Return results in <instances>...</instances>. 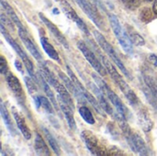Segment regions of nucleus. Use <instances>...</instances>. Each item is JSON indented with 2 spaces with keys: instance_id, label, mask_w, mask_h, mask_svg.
Instances as JSON below:
<instances>
[{
  "instance_id": "f257e3e1",
  "label": "nucleus",
  "mask_w": 157,
  "mask_h": 156,
  "mask_svg": "<svg viewBox=\"0 0 157 156\" xmlns=\"http://www.w3.org/2000/svg\"><path fill=\"white\" fill-rule=\"evenodd\" d=\"M92 76L96 82V84L98 86V87L102 90V92L105 94V96L108 97L109 100H110V102L113 104V106L117 108V110L119 112H121L127 120L130 118L131 113L129 111V109L126 108V106L123 104V102L121 100V98L118 97V95L109 86V85L101 78L99 77L98 74H96L95 73L92 74Z\"/></svg>"
},
{
  "instance_id": "f03ea898",
  "label": "nucleus",
  "mask_w": 157,
  "mask_h": 156,
  "mask_svg": "<svg viewBox=\"0 0 157 156\" xmlns=\"http://www.w3.org/2000/svg\"><path fill=\"white\" fill-rule=\"evenodd\" d=\"M94 37L98 42V44L100 46V48L108 54V56L113 61L114 63H116V65L120 68V70L125 74L126 77H128L129 79H132V75L129 73V71L127 70V68L125 67L124 63H122V61L120 59V57L118 56L117 52L115 51V50L113 49V47L109 44V42L106 40V38L98 30H94L93 31Z\"/></svg>"
},
{
  "instance_id": "7ed1b4c3",
  "label": "nucleus",
  "mask_w": 157,
  "mask_h": 156,
  "mask_svg": "<svg viewBox=\"0 0 157 156\" xmlns=\"http://www.w3.org/2000/svg\"><path fill=\"white\" fill-rule=\"evenodd\" d=\"M109 22H110V25H111V28H112V30L116 36V38L118 39L121 46L122 47L123 51L129 54V55H132L133 53V48H132V41L130 38V36H128L127 32L122 29L120 21H119V18L113 15V14H109Z\"/></svg>"
},
{
  "instance_id": "20e7f679",
  "label": "nucleus",
  "mask_w": 157,
  "mask_h": 156,
  "mask_svg": "<svg viewBox=\"0 0 157 156\" xmlns=\"http://www.w3.org/2000/svg\"><path fill=\"white\" fill-rule=\"evenodd\" d=\"M0 31H1L2 35L4 36V38L6 39V40L10 44V46L14 49V51L17 52V54L21 58V60H22V62H23V63H24L27 71L30 74V76L35 79L36 76H35V74H34V66H33V63H32L31 60L27 55V53L21 49V47L17 44V42L9 35V33L7 32V29L2 24L0 25Z\"/></svg>"
},
{
  "instance_id": "39448f33",
  "label": "nucleus",
  "mask_w": 157,
  "mask_h": 156,
  "mask_svg": "<svg viewBox=\"0 0 157 156\" xmlns=\"http://www.w3.org/2000/svg\"><path fill=\"white\" fill-rule=\"evenodd\" d=\"M66 69H67V73H68V75H69V77L71 78V80L73 81V83L75 84V87H76V89L80 92V94L83 96V97L87 101V102H89V104L94 108V109L99 114V115H101V116H105L104 115V109L102 108V107L100 106V104H99V102L96 99V97L90 93V92H88L86 88H85V86L81 84V82L79 81V79L77 78V76L74 74V72L72 71V69L67 65L66 66Z\"/></svg>"
},
{
  "instance_id": "423d86ee",
  "label": "nucleus",
  "mask_w": 157,
  "mask_h": 156,
  "mask_svg": "<svg viewBox=\"0 0 157 156\" xmlns=\"http://www.w3.org/2000/svg\"><path fill=\"white\" fill-rule=\"evenodd\" d=\"M77 47L80 50V51L84 54L85 58L92 66V68L101 76H105L107 74V70L101 63V61H99L97 55L91 51V49L83 40H79L77 42Z\"/></svg>"
},
{
  "instance_id": "0eeeda50",
  "label": "nucleus",
  "mask_w": 157,
  "mask_h": 156,
  "mask_svg": "<svg viewBox=\"0 0 157 156\" xmlns=\"http://www.w3.org/2000/svg\"><path fill=\"white\" fill-rule=\"evenodd\" d=\"M81 138L86 143V148L94 155H108L107 150L100 145L97 136L90 131H83L81 133Z\"/></svg>"
},
{
  "instance_id": "6e6552de",
  "label": "nucleus",
  "mask_w": 157,
  "mask_h": 156,
  "mask_svg": "<svg viewBox=\"0 0 157 156\" xmlns=\"http://www.w3.org/2000/svg\"><path fill=\"white\" fill-rule=\"evenodd\" d=\"M79 6L83 9V11L87 15V17L100 29H104V22L103 19L98 13L97 6L92 3L90 0H75Z\"/></svg>"
},
{
  "instance_id": "1a4fd4ad",
  "label": "nucleus",
  "mask_w": 157,
  "mask_h": 156,
  "mask_svg": "<svg viewBox=\"0 0 157 156\" xmlns=\"http://www.w3.org/2000/svg\"><path fill=\"white\" fill-rule=\"evenodd\" d=\"M5 76H6V83L8 85V87L13 92V94H14L15 97L17 98V102L19 103V105L21 107H23L25 108L26 97H25V94H24V91H23V88L21 86V84H20L19 80L17 78V76H15L9 71L5 74Z\"/></svg>"
},
{
  "instance_id": "9d476101",
  "label": "nucleus",
  "mask_w": 157,
  "mask_h": 156,
  "mask_svg": "<svg viewBox=\"0 0 157 156\" xmlns=\"http://www.w3.org/2000/svg\"><path fill=\"white\" fill-rule=\"evenodd\" d=\"M61 6L63 10V12L65 13V15L72 20L74 21L77 27L86 35H89V30L88 28L86 27V23L78 17V15L76 14V12L74 10V8L70 6V4L66 1V0H61Z\"/></svg>"
},
{
  "instance_id": "9b49d317",
  "label": "nucleus",
  "mask_w": 157,
  "mask_h": 156,
  "mask_svg": "<svg viewBox=\"0 0 157 156\" xmlns=\"http://www.w3.org/2000/svg\"><path fill=\"white\" fill-rule=\"evenodd\" d=\"M126 139H127V142H128L131 149L135 154H138L140 155H147L148 154V148L146 146V143L138 133H132V135Z\"/></svg>"
},
{
  "instance_id": "f8f14e48",
  "label": "nucleus",
  "mask_w": 157,
  "mask_h": 156,
  "mask_svg": "<svg viewBox=\"0 0 157 156\" xmlns=\"http://www.w3.org/2000/svg\"><path fill=\"white\" fill-rule=\"evenodd\" d=\"M18 35L19 38L21 39L22 42L24 43V45L26 46V48L29 51V52L31 53V55L38 61H40L42 59V56L40 52V51L38 50L37 46L35 45V43L33 42V40L30 39L29 33L27 32L26 29H18Z\"/></svg>"
},
{
  "instance_id": "ddd939ff",
  "label": "nucleus",
  "mask_w": 157,
  "mask_h": 156,
  "mask_svg": "<svg viewBox=\"0 0 157 156\" xmlns=\"http://www.w3.org/2000/svg\"><path fill=\"white\" fill-rule=\"evenodd\" d=\"M49 84L52 85L53 86V88L56 90V92L59 94V97L62 98L73 110H75V104H74L73 98L70 96V93L66 89L67 87L65 86H63V84H61L55 76L51 80V82Z\"/></svg>"
},
{
  "instance_id": "4468645a",
  "label": "nucleus",
  "mask_w": 157,
  "mask_h": 156,
  "mask_svg": "<svg viewBox=\"0 0 157 156\" xmlns=\"http://www.w3.org/2000/svg\"><path fill=\"white\" fill-rule=\"evenodd\" d=\"M39 17L41 19V21L45 24V26L47 27V29L51 31V33L56 38V40L66 49H69V44H68V41L67 40L65 39V37L62 34V32L58 29V28L52 22L50 21L42 13H40L39 14Z\"/></svg>"
},
{
  "instance_id": "2eb2a0df",
  "label": "nucleus",
  "mask_w": 157,
  "mask_h": 156,
  "mask_svg": "<svg viewBox=\"0 0 157 156\" xmlns=\"http://www.w3.org/2000/svg\"><path fill=\"white\" fill-rule=\"evenodd\" d=\"M88 84L90 85L89 87L92 89V91H93L94 94L96 95V97H97V98H98V101L99 102V104H100V106L102 107V108L104 109V111H105L107 114L113 116L115 111H114L113 108H111V106H110V104L109 103V101L106 99L105 94L102 92V90L98 87V86H96V85H94V84H92V83H88Z\"/></svg>"
},
{
  "instance_id": "dca6fc26",
  "label": "nucleus",
  "mask_w": 157,
  "mask_h": 156,
  "mask_svg": "<svg viewBox=\"0 0 157 156\" xmlns=\"http://www.w3.org/2000/svg\"><path fill=\"white\" fill-rule=\"evenodd\" d=\"M11 111H12L13 117L15 119V121H16L20 132L22 133L23 137L26 140H29L31 138V132H30V130H29V128L28 127V125L26 123V120H25L24 117L19 113V111L15 107L11 108Z\"/></svg>"
},
{
  "instance_id": "f3484780",
  "label": "nucleus",
  "mask_w": 157,
  "mask_h": 156,
  "mask_svg": "<svg viewBox=\"0 0 157 156\" xmlns=\"http://www.w3.org/2000/svg\"><path fill=\"white\" fill-rule=\"evenodd\" d=\"M120 87V89L121 90V92L123 93V95L125 96V97L127 98V100L129 101V103L132 106H137L139 104V98L136 96V94L134 93V91L130 87V86L123 80L121 79L118 84H117Z\"/></svg>"
},
{
  "instance_id": "a211bd4d",
  "label": "nucleus",
  "mask_w": 157,
  "mask_h": 156,
  "mask_svg": "<svg viewBox=\"0 0 157 156\" xmlns=\"http://www.w3.org/2000/svg\"><path fill=\"white\" fill-rule=\"evenodd\" d=\"M98 57H99L101 63H103V65L105 66L106 70L108 71V73L109 74V75L111 76V78L113 79V81L116 84H118L121 79H123L122 76L119 74V72L115 68V66L111 63V62L106 56H104L103 54H101L100 51H98Z\"/></svg>"
},
{
  "instance_id": "6ab92c4d",
  "label": "nucleus",
  "mask_w": 157,
  "mask_h": 156,
  "mask_svg": "<svg viewBox=\"0 0 157 156\" xmlns=\"http://www.w3.org/2000/svg\"><path fill=\"white\" fill-rule=\"evenodd\" d=\"M59 104H60V107H61V109L67 120V123L70 127V129L72 131H76V123H75V117H74V113H73V109L62 99L59 97Z\"/></svg>"
},
{
  "instance_id": "aec40b11",
  "label": "nucleus",
  "mask_w": 157,
  "mask_h": 156,
  "mask_svg": "<svg viewBox=\"0 0 157 156\" xmlns=\"http://www.w3.org/2000/svg\"><path fill=\"white\" fill-rule=\"evenodd\" d=\"M57 72H58V75H59V78L63 82V84H64V86L67 87V89L79 100V101H84V100H86L84 97H83V96L80 94V92L76 89V87H75V84L73 83V81L71 80V78H69L68 76H66V74H63L61 70H57Z\"/></svg>"
},
{
  "instance_id": "412c9836",
  "label": "nucleus",
  "mask_w": 157,
  "mask_h": 156,
  "mask_svg": "<svg viewBox=\"0 0 157 156\" xmlns=\"http://www.w3.org/2000/svg\"><path fill=\"white\" fill-rule=\"evenodd\" d=\"M137 117H138L139 124L141 125V128L143 129V131L144 132L151 131V130L154 128V122L151 120V118L149 117L148 112L145 109H141L138 112Z\"/></svg>"
},
{
  "instance_id": "4be33fe9",
  "label": "nucleus",
  "mask_w": 157,
  "mask_h": 156,
  "mask_svg": "<svg viewBox=\"0 0 157 156\" xmlns=\"http://www.w3.org/2000/svg\"><path fill=\"white\" fill-rule=\"evenodd\" d=\"M151 70H144L143 71V77L145 85L149 87V89L153 92V94L157 98V76L150 72Z\"/></svg>"
},
{
  "instance_id": "5701e85b",
  "label": "nucleus",
  "mask_w": 157,
  "mask_h": 156,
  "mask_svg": "<svg viewBox=\"0 0 157 156\" xmlns=\"http://www.w3.org/2000/svg\"><path fill=\"white\" fill-rule=\"evenodd\" d=\"M40 43H41V46H42L44 51L48 54V56L50 58H52V60L56 61L57 63H61V59H60V56H59L58 52L56 51L54 47L49 42L48 39L46 37H44V36L40 37Z\"/></svg>"
},
{
  "instance_id": "b1692460",
  "label": "nucleus",
  "mask_w": 157,
  "mask_h": 156,
  "mask_svg": "<svg viewBox=\"0 0 157 156\" xmlns=\"http://www.w3.org/2000/svg\"><path fill=\"white\" fill-rule=\"evenodd\" d=\"M34 148L38 155H51L50 149L48 148L41 135L38 132H36V136H35Z\"/></svg>"
},
{
  "instance_id": "393cba45",
  "label": "nucleus",
  "mask_w": 157,
  "mask_h": 156,
  "mask_svg": "<svg viewBox=\"0 0 157 156\" xmlns=\"http://www.w3.org/2000/svg\"><path fill=\"white\" fill-rule=\"evenodd\" d=\"M1 1V5H2V7L5 9V11L6 12L7 16L13 20V22L15 23V25L18 28V29H25L24 26L22 25L20 19L18 18V17L17 16L16 12L14 11V9L10 6V5L6 1V0H0Z\"/></svg>"
},
{
  "instance_id": "a878e982",
  "label": "nucleus",
  "mask_w": 157,
  "mask_h": 156,
  "mask_svg": "<svg viewBox=\"0 0 157 156\" xmlns=\"http://www.w3.org/2000/svg\"><path fill=\"white\" fill-rule=\"evenodd\" d=\"M0 109H1V116H2V119L7 128V130L9 131V132L12 134V135H16L17 132H16V130H15V127H14V124L10 119V115L7 111V108H6L5 104L3 102H1V106H0Z\"/></svg>"
},
{
  "instance_id": "bb28decb",
  "label": "nucleus",
  "mask_w": 157,
  "mask_h": 156,
  "mask_svg": "<svg viewBox=\"0 0 157 156\" xmlns=\"http://www.w3.org/2000/svg\"><path fill=\"white\" fill-rule=\"evenodd\" d=\"M42 129V131H43V133H44V137L46 138V140L48 141V143H49V144H50V146H51V148L52 149V151L55 153V154H57V155H59V154H61V149H60V146H59V144H58V143H57V141L54 139V137L52 135V133L46 129V128H41Z\"/></svg>"
},
{
  "instance_id": "cd10ccee",
  "label": "nucleus",
  "mask_w": 157,
  "mask_h": 156,
  "mask_svg": "<svg viewBox=\"0 0 157 156\" xmlns=\"http://www.w3.org/2000/svg\"><path fill=\"white\" fill-rule=\"evenodd\" d=\"M78 112L81 115V117L83 118V120L90 125H94L95 124V119L94 116L92 114V112L90 111V109L86 107H80L78 108Z\"/></svg>"
},
{
  "instance_id": "c85d7f7f",
  "label": "nucleus",
  "mask_w": 157,
  "mask_h": 156,
  "mask_svg": "<svg viewBox=\"0 0 157 156\" xmlns=\"http://www.w3.org/2000/svg\"><path fill=\"white\" fill-rule=\"evenodd\" d=\"M40 79H41V84H42V86H43V89H44V92L46 93V95H47V97H49V99L51 100V102L52 103V105H53V107L56 108V109H59V108H58V105H57V102H56V99H55V97H54V95L52 94V90H51V88H50V86H49V83L42 77V75L40 74Z\"/></svg>"
},
{
  "instance_id": "c756f323",
  "label": "nucleus",
  "mask_w": 157,
  "mask_h": 156,
  "mask_svg": "<svg viewBox=\"0 0 157 156\" xmlns=\"http://www.w3.org/2000/svg\"><path fill=\"white\" fill-rule=\"evenodd\" d=\"M38 98L40 100V107L50 115H54V109L52 108V103L51 102L50 99H48L47 97H43V96H38Z\"/></svg>"
},
{
  "instance_id": "7c9ffc66",
  "label": "nucleus",
  "mask_w": 157,
  "mask_h": 156,
  "mask_svg": "<svg viewBox=\"0 0 157 156\" xmlns=\"http://www.w3.org/2000/svg\"><path fill=\"white\" fill-rule=\"evenodd\" d=\"M130 38L132 41V43L136 46H144L145 44L144 39L137 32L135 31H130Z\"/></svg>"
},
{
  "instance_id": "2f4dec72",
  "label": "nucleus",
  "mask_w": 157,
  "mask_h": 156,
  "mask_svg": "<svg viewBox=\"0 0 157 156\" xmlns=\"http://www.w3.org/2000/svg\"><path fill=\"white\" fill-rule=\"evenodd\" d=\"M154 12V11H153ZM153 12L149 7H144L140 12V18L143 22H149L153 18Z\"/></svg>"
},
{
  "instance_id": "473e14b6",
  "label": "nucleus",
  "mask_w": 157,
  "mask_h": 156,
  "mask_svg": "<svg viewBox=\"0 0 157 156\" xmlns=\"http://www.w3.org/2000/svg\"><path fill=\"white\" fill-rule=\"evenodd\" d=\"M24 82H25V84H26V86H27V88H28L29 94L33 95L34 93L37 92L38 88H37V86H36V84L34 83L32 77L25 76V77H24Z\"/></svg>"
},
{
  "instance_id": "72a5a7b5",
  "label": "nucleus",
  "mask_w": 157,
  "mask_h": 156,
  "mask_svg": "<svg viewBox=\"0 0 157 156\" xmlns=\"http://www.w3.org/2000/svg\"><path fill=\"white\" fill-rule=\"evenodd\" d=\"M0 20H1V24L2 25H4L5 26V28L7 29H10V30H14V22H13V20L9 17H6L5 16V14H1V16H0Z\"/></svg>"
},
{
  "instance_id": "f704fd0d",
  "label": "nucleus",
  "mask_w": 157,
  "mask_h": 156,
  "mask_svg": "<svg viewBox=\"0 0 157 156\" xmlns=\"http://www.w3.org/2000/svg\"><path fill=\"white\" fill-rule=\"evenodd\" d=\"M122 2L129 9H135L140 6L141 0H122Z\"/></svg>"
},
{
  "instance_id": "c9c22d12",
  "label": "nucleus",
  "mask_w": 157,
  "mask_h": 156,
  "mask_svg": "<svg viewBox=\"0 0 157 156\" xmlns=\"http://www.w3.org/2000/svg\"><path fill=\"white\" fill-rule=\"evenodd\" d=\"M8 72V66H7V62L5 59L3 55L0 57V73L2 74H6Z\"/></svg>"
},
{
  "instance_id": "e433bc0d",
  "label": "nucleus",
  "mask_w": 157,
  "mask_h": 156,
  "mask_svg": "<svg viewBox=\"0 0 157 156\" xmlns=\"http://www.w3.org/2000/svg\"><path fill=\"white\" fill-rule=\"evenodd\" d=\"M107 128H108V130H109V132L113 137H115L116 139H118V137H119L120 134H119V131H118V130H117V127H116L115 123L109 122V123L108 124Z\"/></svg>"
},
{
  "instance_id": "4c0bfd02",
  "label": "nucleus",
  "mask_w": 157,
  "mask_h": 156,
  "mask_svg": "<svg viewBox=\"0 0 157 156\" xmlns=\"http://www.w3.org/2000/svg\"><path fill=\"white\" fill-rule=\"evenodd\" d=\"M107 154L108 155H124V154L122 153L121 150H120L119 148H117L116 146H111L109 148V150L107 151Z\"/></svg>"
},
{
  "instance_id": "58836bf2",
  "label": "nucleus",
  "mask_w": 157,
  "mask_h": 156,
  "mask_svg": "<svg viewBox=\"0 0 157 156\" xmlns=\"http://www.w3.org/2000/svg\"><path fill=\"white\" fill-rule=\"evenodd\" d=\"M149 62L153 64V65H155V67H157V55L155 54H150L149 55Z\"/></svg>"
},
{
  "instance_id": "ea45409f",
  "label": "nucleus",
  "mask_w": 157,
  "mask_h": 156,
  "mask_svg": "<svg viewBox=\"0 0 157 156\" xmlns=\"http://www.w3.org/2000/svg\"><path fill=\"white\" fill-rule=\"evenodd\" d=\"M15 66H16V69L18 71V72H20L21 74H23V68H22V63H20V61L19 60H17V59H16L15 60Z\"/></svg>"
},
{
  "instance_id": "a19ab883",
  "label": "nucleus",
  "mask_w": 157,
  "mask_h": 156,
  "mask_svg": "<svg viewBox=\"0 0 157 156\" xmlns=\"http://www.w3.org/2000/svg\"><path fill=\"white\" fill-rule=\"evenodd\" d=\"M153 11H154V14L157 15V0H155L154 6H153Z\"/></svg>"
},
{
  "instance_id": "79ce46f5",
  "label": "nucleus",
  "mask_w": 157,
  "mask_h": 156,
  "mask_svg": "<svg viewBox=\"0 0 157 156\" xmlns=\"http://www.w3.org/2000/svg\"><path fill=\"white\" fill-rule=\"evenodd\" d=\"M95 1H97V2H98V4H100V0H95Z\"/></svg>"
},
{
  "instance_id": "37998d69",
  "label": "nucleus",
  "mask_w": 157,
  "mask_h": 156,
  "mask_svg": "<svg viewBox=\"0 0 157 156\" xmlns=\"http://www.w3.org/2000/svg\"><path fill=\"white\" fill-rule=\"evenodd\" d=\"M146 1H148V2H152V1H154V0H146Z\"/></svg>"
}]
</instances>
